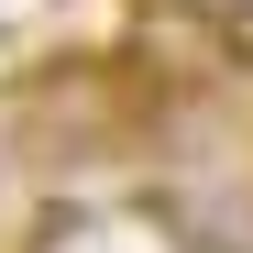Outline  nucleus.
I'll return each mask as SVG.
<instances>
[{
  "instance_id": "nucleus-1",
  "label": "nucleus",
  "mask_w": 253,
  "mask_h": 253,
  "mask_svg": "<svg viewBox=\"0 0 253 253\" xmlns=\"http://www.w3.org/2000/svg\"><path fill=\"white\" fill-rule=\"evenodd\" d=\"M176 22H198L209 44H253V0H165Z\"/></svg>"
}]
</instances>
